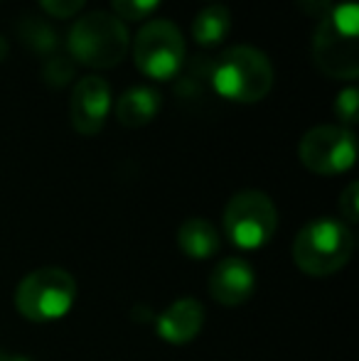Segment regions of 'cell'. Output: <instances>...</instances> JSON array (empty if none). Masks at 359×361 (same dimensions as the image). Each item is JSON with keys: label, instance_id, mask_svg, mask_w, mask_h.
<instances>
[{"label": "cell", "instance_id": "19", "mask_svg": "<svg viewBox=\"0 0 359 361\" xmlns=\"http://www.w3.org/2000/svg\"><path fill=\"white\" fill-rule=\"evenodd\" d=\"M296 3L308 18H315V20H322L332 10V5H335L332 0H296Z\"/></svg>", "mask_w": 359, "mask_h": 361}, {"label": "cell", "instance_id": "7", "mask_svg": "<svg viewBox=\"0 0 359 361\" xmlns=\"http://www.w3.org/2000/svg\"><path fill=\"white\" fill-rule=\"evenodd\" d=\"M133 59L140 74L153 81H170L185 64V37L170 20H150L133 39Z\"/></svg>", "mask_w": 359, "mask_h": 361}, {"label": "cell", "instance_id": "16", "mask_svg": "<svg viewBox=\"0 0 359 361\" xmlns=\"http://www.w3.org/2000/svg\"><path fill=\"white\" fill-rule=\"evenodd\" d=\"M357 111H359V91L355 86H347V89H342L335 99V116L340 118V123L345 126V128L352 130L359 118Z\"/></svg>", "mask_w": 359, "mask_h": 361}, {"label": "cell", "instance_id": "11", "mask_svg": "<svg viewBox=\"0 0 359 361\" xmlns=\"http://www.w3.org/2000/svg\"><path fill=\"white\" fill-rule=\"evenodd\" d=\"M205 327V307L195 298H180L155 319V332L163 342L182 347L197 339Z\"/></svg>", "mask_w": 359, "mask_h": 361}, {"label": "cell", "instance_id": "17", "mask_svg": "<svg viewBox=\"0 0 359 361\" xmlns=\"http://www.w3.org/2000/svg\"><path fill=\"white\" fill-rule=\"evenodd\" d=\"M340 216L345 219L347 224H357L359 221V185L357 182H350L345 187V192L340 195Z\"/></svg>", "mask_w": 359, "mask_h": 361}, {"label": "cell", "instance_id": "18", "mask_svg": "<svg viewBox=\"0 0 359 361\" xmlns=\"http://www.w3.org/2000/svg\"><path fill=\"white\" fill-rule=\"evenodd\" d=\"M39 5L52 18H74L87 5V0H39Z\"/></svg>", "mask_w": 359, "mask_h": 361}, {"label": "cell", "instance_id": "12", "mask_svg": "<svg viewBox=\"0 0 359 361\" xmlns=\"http://www.w3.org/2000/svg\"><path fill=\"white\" fill-rule=\"evenodd\" d=\"M163 96L153 86H133L116 101V121L126 128H143L158 116Z\"/></svg>", "mask_w": 359, "mask_h": 361}, {"label": "cell", "instance_id": "9", "mask_svg": "<svg viewBox=\"0 0 359 361\" xmlns=\"http://www.w3.org/2000/svg\"><path fill=\"white\" fill-rule=\"evenodd\" d=\"M111 86L101 76H84L77 81L72 96H69V118L77 133L96 135L106 126L111 114Z\"/></svg>", "mask_w": 359, "mask_h": 361}, {"label": "cell", "instance_id": "14", "mask_svg": "<svg viewBox=\"0 0 359 361\" xmlns=\"http://www.w3.org/2000/svg\"><path fill=\"white\" fill-rule=\"evenodd\" d=\"M231 32V13L226 5H209L200 10L192 23V37L200 47H219Z\"/></svg>", "mask_w": 359, "mask_h": 361}, {"label": "cell", "instance_id": "10", "mask_svg": "<svg viewBox=\"0 0 359 361\" xmlns=\"http://www.w3.org/2000/svg\"><path fill=\"white\" fill-rule=\"evenodd\" d=\"M256 276L244 258H224L209 276V295L224 307H239L254 295Z\"/></svg>", "mask_w": 359, "mask_h": 361}, {"label": "cell", "instance_id": "4", "mask_svg": "<svg viewBox=\"0 0 359 361\" xmlns=\"http://www.w3.org/2000/svg\"><path fill=\"white\" fill-rule=\"evenodd\" d=\"M128 30L111 13H89L74 23L67 37V49L74 62L91 69H111L128 52Z\"/></svg>", "mask_w": 359, "mask_h": 361}, {"label": "cell", "instance_id": "3", "mask_svg": "<svg viewBox=\"0 0 359 361\" xmlns=\"http://www.w3.org/2000/svg\"><path fill=\"white\" fill-rule=\"evenodd\" d=\"M212 89L231 104H256L273 86V67L261 49L239 44L221 54L212 67Z\"/></svg>", "mask_w": 359, "mask_h": 361}, {"label": "cell", "instance_id": "13", "mask_svg": "<svg viewBox=\"0 0 359 361\" xmlns=\"http://www.w3.org/2000/svg\"><path fill=\"white\" fill-rule=\"evenodd\" d=\"M178 246L192 261H207V258L217 256L221 248L219 228L209 219H187L178 228Z\"/></svg>", "mask_w": 359, "mask_h": 361}, {"label": "cell", "instance_id": "8", "mask_svg": "<svg viewBox=\"0 0 359 361\" xmlns=\"http://www.w3.org/2000/svg\"><path fill=\"white\" fill-rule=\"evenodd\" d=\"M298 157L315 175H342L357 160V138L345 126H315L298 143Z\"/></svg>", "mask_w": 359, "mask_h": 361}, {"label": "cell", "instance_id": "15", "mask_svg": "<svg viewBox=\"0 0 359 361\" xmlns=\"http://www.w3.org/2000/svg\"><path fill=\"white\" fill-rule=\"evenodd\" d=\"M160 3L163 0H111L116 18L121 23H140V20L150 18L160 8Z\"/></svg>", "mask_w": 359, "mask_h": 361}, {"label": "cell", "instance_id": "5", "mask_svg": "<svg viewBox=\"0 0 359 361\" xmlns=\"http://www.w3.org/2000/svg\"><path fill=\"white\" fill-rule=\"evenodd\" d=\"M77 300V281L64 268H37L20 281L15 307L30 322H57L67 317Z\"/></svg>", "mask_w": 359, "mask_h": 361}, {"label": "cell", "instance_id": "21", "mask_svg": "<svg viewBox=\"0 0 359 361\" xmlns=\"http://www.w3.org/2000/svg\"><path fill=\"white\" fill-rule=\"evenodd\" d=\"M5 57H8V42L0 37V59H5Z\"/></svg>", "mask_w": 359, "mask_h": 361}, {"label": "cell", "instance_id": "6", "mask_svg": "<svg viewBox=\"0 0 359 361\" xmlns=\"http://www.w3.org/2000/svg\"><path fill=\"white\" fill-rule=\"evenodd\" d=\"M278 212L269 195L259 190L236 192L224 209V233L241 251H259L273 238Z\"/></svg>", "mask_w": 359, "mask_h": 361}, {"label": "cell", "instance_id": "2", "mask_svg": "<svg viewBox=\"0 0 359 361\" xmlns=\"http://www.w3.org/2000/svg\"><path fill=\"white\" fill-rule=\"evenodd\" d=\"M355 253V233L337 219H312L293 241V261L303 273L325 278L342 271Z\"/></svg>", "mask_w": 359, "mask_h": 361}, {"label": "cell", "instance_id": "20", "mask_svg": "<svg viewBox=\"0 0 359 361\" xmlns=\"http://www.w3.org/2000/svg\"><path fill=\"white\" fill-rule=\"evenodd\" d=\"M0 361H32L30 357H23V354H8V352H0Z\"/></svg>", "mask_w": 359, "mask_h": 361}, {"label": "cell", "instance_id": "1", "mask_svg": "<svg viewBox=\"0 0 359 361\" xmlns=\"http://www.w3.org/2000/svg\"><path fill=\"white\" fill-rule=\"evenodd\" d=\"M317 67L332 79L355 81L359 76V5L355 0L332 5L317 23L312 37Z\"/></svg>", "mask_w": 359, "mask_h": 361}]
</instances>
